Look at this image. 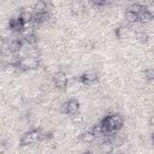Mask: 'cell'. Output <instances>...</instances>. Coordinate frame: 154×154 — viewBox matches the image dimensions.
<instances>
[{"mask_svg": "<svg viewBox=\"0 0 154 154\" xmlns=\"http://www.w3.org/2000/svg\"><path fill=\"white\" fill-rule=\"evenodd\" d=\"M72 122L75 123V124H77V125H79L82 122H83V116H81V114H73L72 116Z\"/></svg>", "mask_w": 154, "mask_h": 154, "instance_id": "44dd1931", "label": "cell"}, {"mask_svg": "<svg viewBox=\"0 0 154 154\" xmlns=\"http://www.w3.org/2000/svg\"><path fill=\"white\" fill-rule=\"evenodd\" d=\"M40 65V60L38 58H34V57H24L19 59L18 63V67L23 71H29V70H36Z\"/></svg>", "mask_w": 154, "mask_h": 154, "instance_id": "6da1fadb", "label": "cell"}, {"mask_svg": "<svg viewBox=\"0 0 154 154\" xmlns=\"http://www.w3.org/2000/svg\"><path fill=\"white\" fill-rule=\"evenodd\" d=\"M135 37H136V40H138L140 42H143V43L148 41V35L144 34V32H142V31H141V32H137V34L135 35Z\"/></svg>", "mask_w": 154, "mask_h": 154, "instance_id": "d6986e66", "label": "cell"}, {"mask_svg": "<svg viewBox=\"0 0 154 154\" xmlns=\"http://www.w3.org/2000/svg\"><path fill=\"white\" fill-rule=\"evenodd\" d=\"M91 2L96 6H102V5H106L107 4V0H91Z\"/></svg>", "mask_w": 154, "mask_h": 154, "instance_id": "cb8c5ba5", "label": "cell"}, {"mask_svg": "<svg viewBox=\"0 0 154 154\" xmlns=\"http://www.w3.org/2000/svg\"><path fill=\"white\" fill-rule=\"evenodd\" d=\"M153 19H154V14H153L150 11L146 10V8H144L142 12L138 13V22H141L142 24H148V23H150Z\"/></svg>", "mask_w": 154, "mask_h": 154, "instance_id": "5b68a950", "label": "cell"}, {"mask_svg": "<svg viewBox=\"0 0 154 154\" xmlns=\"http://www.w3.org/2000/svg\"><path fill=\"white\" fill-rule=\"evenodd\" d=\"M71 10H72L73 13H77V12H79L82 10V5L79 2H73L72 6H71Z\"/></svg>", "mask_w": 154, "mask_h": 154, "instance_id": "7402d4cb", "label": "cell"}, {"mask_svg": "<svg viewBox=\"0 0 154 154\" xmlns=\"http://www.w3.org/2000/svg\"><path fill=\"white\" fill-rule=\"evenodd\" d=\"M150 140H152V143L154 144V132L152 134V136H150Z\"/></svg>", "mask_w": 154, "mask_h": 154, "instance_id": "484cf974", "label": "cell"}, {"mask_svg": "<svg viewBox=\"0 0 154 154\" xmlns=\"http://www.w3.org/2000/svg\"><path fill=\"white\" fill-rule=\"evenodd\" d=\"M24 40V42L26 43V45H30V46H34V45H36L37 43V37L35 36V34H32V35H30V36H26L25 38H23Z\"/></svg>", "mask_w": 154, "mask_h": 154, "instance_id": "2e32d148", "label": "cell"}, {"mask_svg": "<svg viewBox=\"0 0 154 154\" xmlns=\"http://www.w3.org/2000/svg\"><path fill=\"white\" fill-rule=\"evenodd\" d=\"M96 79H97V75H96L95 72H93V71L85 72V73H83L82 77H81L82 83L85 84V85H91L94 82H96Z\"/></svg>", "mask_w": 154, "mask_h": 154, "instance_id": "277c9868", "label": "cell"}, {"mask_svg": "<svg viewBox=\"0 0 154 154\" xmlns=\"http://www.w3.org/2000/svg\"><path fill=\"white\" fill-rule=\"evenodd\" d=\"M125 1H129V2H131V1H134V0H125Z\"/></svg>", "mask_w": 154, "mask_h": 154, "instance_id": "4316f807", "label": "cell"}, {"mask_svg": "<svg viewBox=\"0 0 154 154\" xmlns=\"http://www.w3.org/2000/svg\"><path fill=\"white\" fill-rule=\"evenodd\" d=\"M53 82H54V85L59 89H65L69 84V77L65 72L63 71H58L54 73L53 76Z\"/></svg>", "mask_w": 154, "mask_h": 154, "instance_id": "3957f363", "label": "cell"}, {"mask_svg": "<svg viewBox=\"0 0 154 154\" xmlns=\"http://www.w3.org/2000/svg\"><path fill=\"white\" fill-rule=\"evenodd\" d=\"M11 105H12L13 107H19V106L22 105V97H20V96L14 97V99L11 101Z\"/></svg>", "mask_w": 154, "mask_h": 154, "instance_id": "603a6c76", "label": "cell"}, {"mask_svg": "<svg viewBox=\"0 0 154 154\" xmlns=\"http://www.w3.org/2000/svg\"><path fill=\"white\" fill-rule=\"evenodd\" d=\"M100 150L103 153H112L114 150V146L111 143L109 140H106L100 144Z\"/></svg>", "mask_w": 154, "mask_h": 154, "instance_id": "9c48e42d", "label": "cell"}, {"mask_svg": "<svg viewBox=\"0 0 154 154\" xmlns=\"http://www.w3.org/2000/svg\"><path fill=\"white\" fill-rule=\"evenodd\" d=\"M149 124H150V125H154V116L150 117V119H149Z\"/></svg>", "mask_w": 154, "mask_h": 154, "instance_id": "d4e9b609", "label": "cell"}, {"mask_svg": "<svg viewBox=\"0 0 154 154\" xmlns=\"http://www.w3.org/2000/svg\"><path fill=\"white\" fill-rule=\"evenodd\" d=\"M19 19L22 20V23L31 22V20H32V14H31L29 11H23V12L19 14Z\"/></svg>", "mask_w": 154, "mask_h": 154, "instance_id": "5bb4252c", "label": "cell"}, {"mask_svg": "<svg viewBox=\"0 0 154 154\" xmlns=\"http://www.w3.org/2000/svg\"><path fill=\"white\" fill-rule=\"evenodd\" d=\"M144 10V7L141 5V4H132L130 7H129V11H132V12H135V13H140V12H142Z\"/></svg>", "mask_w": 154, "mask_h": 154, "instance_id": "e0dca14e", "label": "cell"}, {"mask_svg": "<svg viewBox=\"0 0 154 154\" xmlns=\"http://www.w3.org/2000/svg\"><path fill=\"white\" fill-rule=\"evenodd\" d=\"M116 35H117L118 38H128V37H130V36L132 35V32H131L130 28L122 25V26L117 28V30H116Z\"/></svg>", "mask_w": 154, "mask_h": 154, "instance_id": "8992f818", "label": "cell"}, {"mask_svg": "<svg viewBox=\"0 0 154 154\" xmlns=\"http://www.w3.org/2000/svg\"><path fill=\"white\" fill-rule=\"evenodd\" d=\"M40 135H41V131H38V130L28 131V132H25L20 137V144H23V146L31 144V143H34V142H36V141L40 140Z\"/></svg>", "mask_w": 154, "mask_h": 154, "instance_id": "7a4b0ae2", "label": "cell"}, {"mask_svg": "<svg viewBox=\"0 0 154 154\" xmlns=\"http://www.w3.org/2000/svg\"><path fill=\"white\" fill-rule=\"evenodd\" d=\"M143 75L147 81H154V69H147Z\"/></svg>", "mask_w": 154, "mask_h": 154, "instance_id": "ac0fdd59", "label": "cell"}, {"mask_svg": "<svg viewBox=\"0 0 154 154\" xmlns=\"http://www.w3.org/2000/svg\"><path fill=\"white\" fill-rule=\"evenodd\" d=\"M125 19H126V22H129V23H136L137 20H138V14L137 13H135V12H132V11H126V13H125Z\"/></svg>", "mask_w": 154, "mask_h": 154, "instance_id": "7c38bea8", "label": "cell"}, {"mask_svg": "<svg viewBox=\"0 0 154 154\" xmlns=\"http://www.w3.org/2000/svg\"><path fill=\"white\" fill-rule=\"evenodd\" d=\"M59 112H60L61 114H69V103H67V101L60 105V107H59Z\"/></svg>", "mask_w": 154, "mask_h": 154, "instance_id": "ffe728a7", "label": "cell"}, {"mask_svg": "<svg viewBox=\"0 0 154 154\" xmlns=\"http://www.w3.org/2000/svg\"><path fill=\"white\" fill-rule=\"evenodd\" d=\"M49 18V14L47 12H35L32 14V20L36 23H42Z\"/></svg>", "mask_w": 154, "mask_h": 154, "instance_id": "ba28073f", "label": "cell"}, {"mask_svg": "<svg viewBox=\"0 0 154 154\" xmlns=\"http://www.w3.org/2000/svg\"><path fill=\"white\" fill-rule=\"evenodd\" d=\"M82 141L84 143H93L95 140H96V136L91 132V131H87V132H83L82 134Z\"/></svg>", "mask_w": 154, "mask_h": 154, "instance_id": "30bf717a", "label": "cell"}, {"mask_svg": "<svg viewBox=\"0 0 154 154\" xmlns=\"http://www.w3.org/2000/svg\"><path fill=\"white\" fill-rule=\"evenodd\" d=\"M91 132L96 136V138H97V137H101L102 135H105V130H103L102 124L100 123V124H97V125H94L93 129H91Z\"/></svg>", "mask_w": 154, "mask_h": 154, "instance_id": "4fadbf2b", "label": "cell"}, {"mask_svg": "<svg viewBox=\"0 0 154 154\" xmlns=\"http://www.w3.org/2000/svg\"><path fill=\"white\" fill-rule=\"evenodd\" d=\"M46 10H47V4L43 0H37L36 4L34 5L35 12H46Z\"/></svg>", "mask_w": 154, "mask_h": 154, "instance_id": "8fae6325", "label": "cell"}, {"mask_svg": "<svg viewBox=\"0 0 154 154\" xmlns=\"http://www.w3.org/2000/svg\"><path fill=\"white\" fill-rule=\"evenodd\" d=\"M34 34V28H23L19 31V35L22 36V38H25L26 36H30Z\"/></svg>", "mask_w": 154, "mask_h": 154, "instance_id": "9a60e30c", "label": "cell"}, {"mask_svg": "<svg viewBox=\"0 0 154 154\" xmlns=\"http://www.w3.org/2000/svg\"><path fill=\"white\" fill-rule=\"evenodd\" d=\"M67 103H69V114H71V116L77 114L78 111H79V103H78V101L72 99V100H69Z\"/></svg>", "mask_w": 154, "mask_h": 154, "instance_id": "52a82bcc", "label": "cell"}]
</instances>
